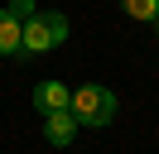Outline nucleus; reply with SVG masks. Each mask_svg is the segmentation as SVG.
<instances>
[{
	"label": "nucleus",
	"mask_w": 159,
	"mask_h": 154,
	"mask_svg": "<svg viewBox=\"0 0 159 154\" xmlns=\"http://www.w3.org/2000/svg\"><path fill=\"white\" fill-rule=\"evenodd\" d=\"M63 38H68V15H58V10H34V15L24 19L20 53H53Z\"/></svg>",
	"instance_id": "1"
},
{
	"label": "nucleus",
	"mask_w": 159,
	"mask_h": 154,
	"mask_svg": "<svg viewBox=\"0 0 159 154\" xmlns=\"http://www.w3.org/2000/svg\"><path fill=\"white\" fill-rule=\"evenodd\" d=\"M120 111L116 92L101 82H82L77 92H72V116H77V125H111Z\"/></svg>",
	"instance_id": "2"
},
{
	"label": "nucleus",
	"mask_w": 159,
	"mask_h": 154,
	"mask_svg": "<svg viewBox=\"0 0 159 154\" xmlns=\"http://www.w3.org/2000/svg\"><path fill=\"white\" fill-rule=\"evenodd\" d=\"M72 135H77V116H72V106H68V111H48V116H43V140H48L53 149H68Z\"/></svg>",
	"instance_id": "3"
},
{
	"label": "nucleus",
	"mask_w": 159,
	"mask_h": 154,
	"mask_svg": "<svg viewBox=\"0 0 159 154\" xmlns=\"http://www.w3.org/2000/svg\"><path fill=\"white\" fill-rule=\"evenodd\" d=\"M34 106H39L43 116H48V111H68V106H72L68 82H39V87H34Z\"/></svg>",
	"instance_id": "4"
},
{
	"label": "nucleus",
	"mask_w": 159,
	"mask_h": 154,
	"mask_svg": "<svg viewBox=\"0 0 159 154\" xmlns=\"http://www.w3.org/2000/svg\"><path fill=\"white\" fill-rule=\"evenodd\" d=\"M20 34H24V19H15L10 5H0V58L20 53Z\"/></svg>",
	"instance_id": "5"
},
{
	"label": "nucleus",
	"mask_w": 159,
	"mask_h": 154,
	"mask_svg": "<svg viewBox=\"0 0 159 154\" xmlns=\"http://www.w3.org/2000/svg\"><path fill=\"white\" fill-rule=\"evenodd\" d=\"M120 10H125L130 19H145V24H149V19L159 15V0H120Z\"/></svg>",
	"instance_id": "6"
},
{
	"label": "nucleus",
	"mask_w": 159,
	"mask_h": 154,
	"mask_svg": "<svg viewBox=\"0 0 159 154\" xmlns=\"http://www.w3.org/2000/svg\"><path fill=\"white\" fill-rule=\"evenodd\" d=\"M34 10H39V5H34V0H10V15H15V19H29Z\"/></svg>",
	"instance_id": "7"
},
{
	"label": "nucleus",
	"mask_w": 159,
	"mask_h": 154,
	"mask_svg": "<svg viewBox=\"0 0 159 154\" xmlns=\"http://www.w3.org/2000/svg\"><path fill=\"white\" fill-rule=\"evenodd\" d=\"M154 38H159V15H154Z\"/></svg>",
	"instance_id": "8"
}]
</instances>
